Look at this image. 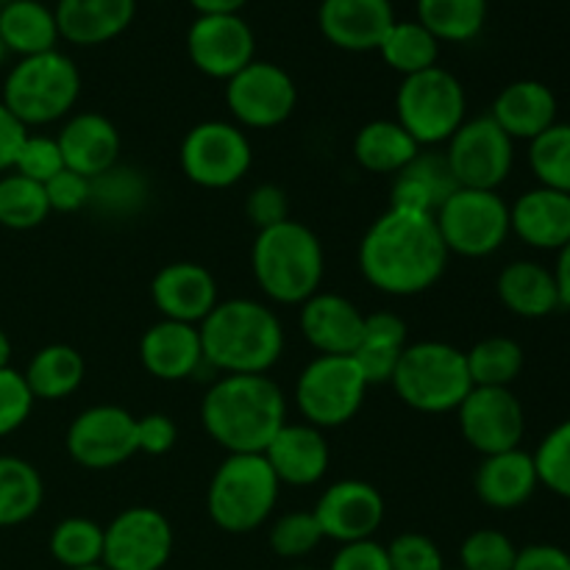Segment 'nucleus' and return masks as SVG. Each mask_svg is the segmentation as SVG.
I'll return each mask as SVG.
<instances>
[{
	"label": "nucleus",
	"mask_w": 570,
	"mask_h": 570,
	"mask_svg": "<svg viewBox=\"0 0 570 570\" xmlns=\"http://www.w3.org/2000/svg\"><path fill=\"white\" fill-rule=\"evenodd\" d=\"M0 39L9 53H17L20 59L56 50L61 37L53 9L39 0H11L0 6Z\"/></svg>",
	"instance_id": "obj_32"
},
{
	"label": "nucleus",
	"mask_w": 570,
	"mask_h": 570,
	"mask_svg": "<svg viewBox=\"0 0 570 570\" xmlns=\"http://www.w3.org/2000/svg\"><path fill=\"white\" fill-rule=\"evenodd\" d=\"M198 332L204 362L223 376H265L284 354L282 321L254 298L220 301Z\"/></svg>",
	"instance_id": "obj_3"
},
{
	"label": "nucleus",
	"mask_w": 570,
	"mask_h": 570,
	"mask_svg": "<svg viewBox=\"0 0 570 570\" xmlns=\"http://www.w3.org/2000/svg\"><path fill=\"white\" fill-rule=\"evenodd\" d=\"M9 48H6V45H3V39H0V67H3L6 65V59H9Z\"/></svg>",
	"instance_id": "obj_58"
},
{
	"label": "nucleus",
	"mask_w": 570,
	"mask_h": 570,
	"mask_svg": "<svg viewBox=\"0 0 570 570\" xmlns=\"http://www.w3.org/2000/svg\"><path fill=\"white\" fill-rule=\"evenodd\" d=\"M460 189L454 173H451L445 154L423 150L393 176L390 189V209L410 212V215H438L440 206Z\"/></svg>",
	"instance_id": "obj_25"
},
{
	"label": "nucleus",
	"mask_w": 570,
	"mask_h": 570,
	"mask_svg": "<svg viewBox=\"0 0 570 570\" xmlns=\"http://www.w3.org/2000/svg\"><path fill=\"white\" fill-rule=\"evenodd\" d=\"M417 154L421 145L399 126V120H371L354 137L356 165L376 176H399Z\"/></svg>",
	"instance_id": "obj_33"
},
{
	"label": "nucleus",
	"mask_w": 570,
	"mask_h": 570,
	"mask_svg": "<svg viewBox=\"0 0 570 570\" xmlns=\"http://www.w3.org/2000/svg\"><path fill=\"white\" fill-rule=\"evenodd\" d=\"M76 570H109L104 566V562H100V566H89V568H76Z\"/></svg>",
	"instance_id": "obj_59"
},
{
	"label": "nucleus",
	"mask_w": 570,
	"mask_h": 570,
	"mask_svg": "<svg viewBox=\"0 0 570 570\" xmlns=\"http://www.w3.org/2000/svg\"><path fill=\"white\" fill-rule=\"evenodd\" d=\"M65 167L87 178H98L120 159V131L115 122L98 111H78L67 117L56 134Z\"/></svg>",
	"instance_id": "obj_23"
},
{
	"label": "nucleus",
	"mask_w": 570,
	"mask_h": 570,
	"mask_svg": "<svg viewBox=\"0 0 570 570\" xmlns=\"http://www.w3.org/2000/svg\"><path fill=\"white\" fill-rule=\"evenodd\" d=\"M449 254L465 259H484L495 254L510 228V206L495 189H465L460 187L434 215Z\"/></svg>",
	"instance_id": "obj_10"
},
{
	"label": "nucleus",
	"mask_w": 570,
	"mask_h": 570,
	"mask_svg": "<svg viewBox=\"0 0 570 570\" xmlns=\"http://www.w3.org/2000/svg\"><path fill=\"white\" fill-rule=\"evenodd\" d=\"M456 417L465 443L482 456L521 449L527 434V415L510 387H473Z\"/></svg>",
	"instance_id": "obj_16"
},
{
	"label": "nucleus",
	"mask_w": 570,
	"mask_h": 570,
	"mask_svg": "<svg viewBox=\"0 0 570 570\" xmlns=\"http://www.w3.org/2000/svg\"><path fill=\"white\" fill-rule=\"evenodd\" d=\"M395 120L421 148L449 142L468 120V95L445 67L406 76L395 92Z\"/></svg>",
	"instance_id": "obj_8"
},
{
	"label": "nucleus",
	"mask_w": 570,
	"mask_h": 570,
	"mask_svg": "<svg viewBox=\"0 0 570 570\" xmlns=\"http://www.w3.org/2000/svg\"><path fill=\"white\" fill-rule=\"evenodd\" d=\"M557 267H554V278H557V289H560V304L570 309V243L566 248L557 250Z\"/></svg>",
	"instance_id": "obj_55"
},
{
	"label": "nucleus",
	"mask_w": 570,
	"mask_h": 570,
	"mask_svg": "<svg viewBox=\"0 0 570 570\" xmlns=\"http://www.w3.org/2000/svg\"><path fill=\"white\" fill-rule=\"evenodd\" d=\"M245 215H248L250 226L256 232L278 226V223L289 220V198L278 184H259L248 193L245 200Z\"/></svg>",
	"instance_id": "obj_49"
},
{
	"label": "nucleus",
	"mask_w": 570,
	"mask_h": 570,
	"mask_svg": "<svg viewBox=\"0 0 570 570\" xmlns=\"http://www.w3.org/2000/svg\"><path fill=\"white\" fill-rule=\"evenodd\" d=\"M262 456L273 468L278 484L287 488H312L326 476L332 462L326 434L309 423H284Z\"/></svg>",
	"instance_id": "obj_22"
},
{
	"label": "nucleus",
	"mask_w": 570,
	"mask_h": 570,
	"mask_svg": "<svg viewBox=\"0 0 570 570\" xmlns=\"http://www.w3.org/2000/svg\"><path fill=\"white\" fill-rule=\"evenodd\" d=\"M518 546L499 529H476L460 546L462 570H512Z\"/></svg>",
	"instance_id": "obj_44"
},
{
	"label": "nucleus",
	"mask_w": 570,
	"mask_h": 570,
	"mask_svg": "<svg viewBox=\"0 0 570 570\" xmlns=\"http://www.w3.org/2000/svg\"><path fill=\"white\" fill-rule=\"evenodd\" d=\"M61 170H65V159H61V148L59 142H56V137L28 131L11 173H20V176L31 178V181L45 187V184L53 176H59Z\"/></svg>",
	"instance_id": "obj_46"
},
{
	"label": "nucleus",
	"mask_w": 570,
	"mask_h": 570,
	"mask_svg": "<svg viewBox=\"0 0 570 570\" xmlns=\"http://www.w3.org/2000/svg\"><path fill=\"white\" fill-rule=\"evenodd\" d=\"M315 512H287L271 529V549L282 560H301L323 543Z\"/></svg>",
	"instance_id": "obj_45"
},
{
	"label": "nucleus",
	"mask_w": 570,
	"mask_h": 570,
	"mask_svg": "<svg viewBox=\"0 0 570 570\" xmlns=\"http://www.w3.org/2000/svg\"><path fill=\"white\" fill-rule=\"evenodd\" d=\"M6 3H11V0H0V6H6Z\"/></svg>",
	"instance_id": "obj_61"
},
{
	"label": "nucleus",
	"mask_w": 570,
	"mask_h": 570,
	"mask_svg": "<svg viewBox=\"0 0 570 570\" xmlns=\"http://www.w3.org/2000/svg\"><path fill=\"white\" fill-rule=\"evenodd\" d=\"M89 181H92L89 209H95L98 215L115 217V220L139 215L150 200V181L137 167L115 165L100 173L98 178H89Z\"/></svg>",
	"instance_id": "obj_36"
},
{
	"label": "nucleus",
	"mask_w": 570,
	"mask_h": 570,
	"mask_svg": "<svg viewBox=\"0 0 570 570\" xmlns=\"http://www.w3.org/2000/svg\"><path fill=\"white\" fill-rule=\"evenodd\" d=\"M33 401H61L78 393L87 379V362L72 345L53 343L39 348L22 371Z\"/></svg>",
	"instance_id": "obj_34"
},
{
	"label": "nucleus",
	"mask_w": 570,
	"mask_h": 570,
	"mask_svg": "<svg viewBox=\"0 0 570 570\" xmlns=\"http://www.w3.org/2000/svg\"><path fill=\"white\" fill-rule=\"evenodd\" d=\"M445 159L456 184L465 189H495L510 178L515 165V139L501 131L493 117H473L449 139Z\"/></svg>",
	"instance_id": "obj_13"
},
{
	"label": "nucleus",
	"mask_w": 570,
	"mask_h": 570,
	"mask_svg": "<svg viewBox=\"0 0 570 570\" xmlns=\"http://www.w3.org/2000/svg\"><path fill=\"white\" fill-rule=\"evenodd\" d=\"M473 387H510L523 371V348L512 337H484L465 351Z\"/></svg>",
	"instance_id": "obj_39"
},
{
	"label": "nucleus",
	"mask_w": 570,
	"mask_h": 570,
	"mask_svg": "<svg viewBox=\"0 0 570 570\" xmlns=\"http://www.w3.org/2000/svg\"><path fill=\"white\" fill-rule=\"evenodd\" d=\"M178 440V426L170 415L150 412V415L137 417V454L161 456L173 451Z\"/></svg>",
	"instance_id": "obj_51"
},
{
	"label": "nucleus",
	"mask_w": 570,
	"mask_h": 570,
	"mask_svg": "<svg viewBox=\"0 0 570 570\" xmlns=\"http://www.w3.org/2000/svg\"><path fill=\"white\" fill-rule=\"evenodd\" d=\"M139 362L159 382H184L204 365L198 326L178 321L154 323L139 340Z\"/></svg>",
	"instance_id": "obj_24"
},
{
	"label": "nucleus",
	"mask_w": 570,
	"mask_h": 570,
	"mask_svg": "<svg viewBox=\"0 0 570 570\" xmlns=\"http://www.w3.org/2000/svg\"><path fill=\"white\" fill-rule=\"evenodd\" d=\"M376 50L384 65L404 78L438 67L440 59V42L417 20H395Z\"/></svg>",
	"instance_id": "obj_38"
},
{
	"label": "nucleus",
	"mask_w": 570,
	"mask_h": 570,
	"mask_svg": "<svg viewBox=\"0 0 570 570\" xmlns=\"http://www.w3.org/2000/svg\"><path fill=\"white\" fill-rule=\"evenodd\" d=\"M417 22L443 42H471L484 31L488 0H417Z\"/></svg>",
	"instance_id": "obj_37"
},
{
	"label": "nucleus",
	"mask_w": 570,
	"mask_h": 570,
	"mask_svg": "<svg viewBox=\"0 0 570 570\" xmlns=\"http://www.w3.org/2000/svg\"><path fill=\"white\" fill-rule=\"evenodd\" d=\"M301 334L321 356H354L365 334V315L340 293H315L301 304Z\"/></svg>",
	"instance_id": "obj_21"
},
{
	"label": "nucleus",
	"mask_w": 570,
	"mask_h": 570,
	"mask_svg": "<svg viewBox=\"0 0 570 570\" xmlns=\"http://www.w3.org/2000/svg\"><path fill=\"white\" fill-rule=\"evenodd\" d=\"M173 527L154 507H128L104 529V566L109 570H161L173 557Z\"/></svg>",
	"instance_id": "obj_14"
},
{
	"label": "nucleus",
	"mask_w": 570,
	"mask_h": 570,
	"mask_svg": "<svg viewBox=\"0 0 570 570\" xmlns=\"http://www.w3.org/2000/svg\"><path fill=\"white\" fill-rule=\"evenodd\" d=\"M490 117L499 122L501 131H507L510 139L532 142L534 137L549 131L557 122V95L543 81L521 78V81H512L501 89Z\"/></svg>",
	"instance_id": "obj_29"
},
{
	"label": "nucleus",
	"mask_w": 570,
	"mask_h": 570,
	"mask_svg": "<svg viewBox=\"0 0 570 570\" xmlns=\"http://www.w3.org/2000/svg\"><path fill=\"white\" fill-rule=\"evenodd\" d=\"M50 557L65 570L100 566L104 562V527L92 518H65L56 523L48 540Z\"/></svg>",
	"instance_id": "obj_40"
},
{
	"label": "nucleus",
	"mask_w": 570,
	"mask_h": 570,
	"mask_svg": "<svg viewBox=\"0 0 570 570\" xmlns=\"http://www.w3.org/2000/svg\"><path fill=\"white\" fill-rule=\"evenodd\" d=\"M226 106L239 128L267 131L293 117L298 87L276 61L254 59L226 81Z\"/></svg>",
	"instance_id": "obj_12"
},
{
	"label": "nucleus",
	"mask_w": 570,
	"mask_h": 570,
	"mask_svg": "<svg viewBox=\"0 0 570 570\" xmlns=\"http://www.w3.org/2000/svg\"><path fill=\"white\" fill-rule=\"evenodd\" d=\"M248 0H189L198 14H239Z\"/></svg>",
	"instance_id": "obj_56"
},
{
	"label": "nucleus",
	"mask_w": 570,
	"mask_h": 570,
	"mask_svg": "<svg viewBox=\"0 0 570 570\" xmlns=\"http://www.w3.org/2000/svg\"><path fill=\"white\" fill-rule=\"evenodd\" d=\"M499 301L518 317H549L560 309V289H557L554 271L543 267L540 262L518 259L499 273L495 282Z\"/></svg>",
	"instance_id": "obj_30"
},
{
	"label": "nucleus",
	"mask_w": 570,
	"mask_h": 570,
	"mask_svg": "<svg viewBox=\"0 0 570 570\" xmlns=\"http://www.w3.org/2000/svg\"><path fill=\"white\" fill-rule=\"evenodd\" d=\"M371 384L362 376L354 356H321L317 354L295 382V406L304 423L321 429H340L356 417L365 404Z\"/></svg>",
	"instance_id": "obj_9"
},
{
	"label": "nucleus",
	"mask_w": 570,
	"mask_h": 570,
	"mask_svg": "<svg viewBox=\"0 0 570 570\" xmlns=\"http://www.w3.org/2000/svg\"><path fill=\"white\" fill-rule=\"evenodd\" d=\"M390 384L410 410L423 415L456 412L473 390L465 351L440 340L406 345Z\"/></svg>",
	"instance_id": "obj_5"
},
{
	"label": "nucleus",
	"mask_w": 570,
	"mask_h": 570,
	"mask_svg": "<svg viewBox=\"0 0 570 570\" xmlns=\"http://www.w3.org/2000/svg\"><path fill=\"white\" fill-rule=\"evenodd\" d=\"M250 271L273 304L301 306L323 287V273H326L323 243L309 226L289 217L278 226L256 232Z\"/></svg>",
	"instance_id": "obj_4"
},
{
	"label": "nucleus",
	"mask_w": 570,
	"mask_h": 570,
	"mask_svg": "<svg viewBox=\"0 0 570 570\" xmlns=\"http://www.w3.org/2000/svg\"><path fill=\"white\" fill-rule=\"evenodd\" d=\"M53 14L65 42L95 48L128 31L137 14V0H59Z\"/></svg>",
	"instance_id": "obj_27"
},
{
	"label": "nucleus",
	"mask_w": 570,
	"mask_h": 570,
	"mask_svg": "<svg viewBox=\"0 0 570 570\" xmlns=\"http://www.w3.org/2000/svg\"><path fill=\"white\" fill-rule=\"evenodd\" d=\"M287 570H315V568H287Z\"/></svg>",
	"instance_id": "obj_60"
},
{
	"label": "nucleus",
	"mask_w": 570,
	"mask_h": 570,
	"mask_svg": "<svg viewBox=\"0 0 570 570\" xmlns=\"http://www.w3.org/2000/svg\"><path fill=\"white\" fill-rule=\"evenodd\" d=\"M532 456L540 488L570 501V417L546 434Z\"/></svg>",
	"instance_id": "obj_43"
},
{
	"label": "nucleus",
	"mask_w": 570,
	"mask_h": 570,
	"mask_svg": "<svg viewBox=\"0 0 570 570\" xmlns=\"http://www.w3.org/2000/svg\"><path fill=\"white\" fill-rule=\"evenodd\" d=\"M33 395L28 390L26 376L14 367H0V438H9L17 429L26 426L33 410Z\"/></svg>",
	"instance_id": "obj_47"
},
{
	"label": "nucleus",
	"mask_w": 570,
	"mask_h": 570,
	"mask_svg": "<svg viewBox=\"0 0 570 570\" xmlns=\"http://www.w3.org/2000/svg\"><path fill=\"white\" fill-rule=\"evenodd\" d=\"M50 215L48 195L42 184L20 176V173H3L0 176V226L11 232H31L42 226Z\"/></svg>",
	"instance_id": "obj_41"
},
{
	"label": "nucleus",
	"mask_w": 570,
	"mask_h": 570,
	"mask_svg": "<svg viewBox=\"0 0 570 570\" xmlns=\"http://www.w3.org/2000/svg\"><path fill=\"white\" fill-rule=\"evenodd\" d=\"M150 301L165 321L200 326L220 304L217 278L198 262H170L150 282Z\"/></svg>",
	"instance_id": "obj_19"
},
{
	"label": "nucleus",
	"mask_w": 570,
	"mask_h": 570,
	"mask_svg": "<svg viewBox=\"0 0 570 570\" xmlns=\"http://www.w3.org/2000/svg\"><path fill=\"white\" fill-rule=\"evenodd\" d=\"M81 95V72L61 50L26 56L9 70L3 104L26 128L50 126L76 109Z\"/></svg>",
	"instance_id": "obj_7"
},
{
	"label": "nucleus",
	"mask_w": 570,
	"mask_h": 570,
	"mask_svg": "<svg viewBox=\"0 0 570 570\" xmlns=\"http://www.w3.org/2000/svg\"><path fill=\"white\" fill-rule=\"evenodd\" d=\"M434 217L387 209L360 243V271L373 289L393 298H410L432 289L449 267Z\"/></svg>",
	"instance_id": "obj_1"
},
{
	"label": "nucleus",
	"mask_w": 570,
	"mask_h": 570,
	"mask_svg": "<svg viewBox=\"0 0 570 570\" xmlns=\"http://www.w3.org/2000/svg\"><path fill=\"white\" fill-rule=\"evenodd\" d=\"M276 473L262 454H228L206 490L212 523L228 534H250L273 515L278 501Z\"/></svg>",
	"instance_id": "obj_6"
},
{
	"label": "nucleus",
	"mask_w": 570,
	"mask_h": 570,
	"mask_svg": "<svg viewBox=\"0 0 570 570\" xmlns=\"http://www.w3.org/2000/svg\"><path fill=\"white\" fill-rule=\"evenodd\" d=\"M45 501V484L37 468L20 456L0 454V529L31 521Z\"/></svg>",
	"instance_id": "obj_35"
},
{
	"label": "nucleus",
	"mask_w": 570,
	"mask_h": 570,
	"mask_svg": "<svg viewBox=\"0 0 570 570\" xmlns=\"http://www.w3.org/2000/svg\"><path fill=\"white\" fill-rule=\"evenodd\" d=\"M89 193H92V181L81 173L61 170L59 176L50 178L45 184V195H48L50 212H61V215H72L89 206Z\"/></svg>",
	"instance_id": "obj_50"
},
{
	"label": "nucleus",
	"mask_w": 570,
	"mask_h": 570,
	"mask_svg": "<svg viewBox=\"0 0 570 570\" xmlns=\"http://www.w3.org/2000/svg\"><path fill=\"white\" fill-rule=\"evenodd\" d=\"M540 488L534 456L523 449L504 451V454L484 456L473 476V490L479 501L490 510L510 512L527 504Z\"/></svg>",
	"instance_id": "obj_28"
},
{
	"label": "nucleus",
	"mask_w": 570,
	"mask_h": 570,
	"mask_svg": "<svg viewBox=\"0 0 570 570\" xmlns=\"http://www.w3.org/2000/svg\"><path fill=\"white\" fill-rule=\"evenodd\" d=\"M26 137L28 128L22 126V122L6 109L3 100H0V176H3V173H11Z\"/></svg>",
	"instance_id": "obj_54"
},
{
	"label": "nucleus",
	"mask_w": 570,
	"mask_h": 570,
	"mask_svg": "<svg viewBox=\"0 0 570 570\" xmlns=\"http://www.w3.org/2000/svg\"><path fill=\"white\" fill-rule=\"evenodd\" d=\"M187 181L204 189H228L248 176L254 165L250 139L237 122L204 120L187 131L178 150Z\"/></svg>",
	"instance_id": "obj_11"
},
{
	"label": "nucleus",
	"mask_w": 570,
	"mask_h": 570,
	"mask_svg": "<svg viewBox=\"0 0 570 570\" xmlns=\"http://www.w3.org/2000/svg\"><path fill=\"white\" fill-rule=\"evenodd\" d=\"M387 560L393 570H445L438 543L421 532H404L390 540Z\"/></svg>",
	"instance_id": "obj_48"
},
{
	"label": "nucleus",
	"mask_w": 570,
	"mask_h": 570,
	"mask_svg": "<svg viewBox=\"0 0 570 570\" xmlns=\"http://www.w3.org/2000/svg\"><path fill=\"white\" fill-rule=\"evenodd\" d=\"M206 434L228 454H262L287 423V399L271 376H220L200 401Z\"/></svg>",
	"instance_id": "obj_2"
},
{
	"label": "nucleus",
	"mask_w": 570,
	"mask_h": 570,
	"mask_svg": "<svg viewBox=\"0 0 570 570\" xmlns=\"http://www.w3.org/2000/svg\"><path fill=\"white\" fill-rule=\"evenodd\" d=\"M445 570H462V568H445Z\"/></svg>",
	"instance_id": "obj_62"
},
{
	"label": "nucleus",
	"mask_w": 570,
	"mask_h": 570,
	"mask_svg": "<svg viewBox=\"0 0 570 570\" xmlns=\"http://www.w3.org/2000/svg\"><path fill=\"white\" fill-rule=\"evenodd\" d=\"M406 345L410 343H406L404 317L395 312L365 315V334H362L360 348L354 351V362L371 387L393 382V373Z\"/></svg>",
	"instance_id": "obj_31"
},
{
	"label": "nucleus",
	"mask_w": 570,
	"mask_h": 570,
	"mask_svg": "<svg viewBox=\"0 0 570 570\" xmlns=\"http://www.w3.org/2000/svg\"><path fill=\"white\" fill-rule=\"evenodd\" d=\"M328 570H393L387 560V546L376 540H356V543L340 546Z\"/></svg>",
	"instance_id": "obj_52"
},
{
	"label": "nucleus",
	"mask_w": 570,
	"mask_h": 570,
	"mask_svg": "<svg viewBox=\"0 0 570 570\" xmlns=\"http://www.w3.org/2000/svg\"><path fill=\"white\" fill-rule=\"evenodd\" d=\"M9 362H11V340L9 334L0 328V367H9Z\"/></svg>",
	"instance_id": "obj_57"
},
{
	"label": "nucleus",
	"mask_w": 570,
	"mask_h": 570,
	"mask_svg": "<svg viewBox=\"0 0 570 570\" xmlns=\"http://www.w3.org/2000/svg\"><path fill=\"white\" fill-rule=\"evenodd\" d=\"M315 518L323 538L334 543H356L371 540L384 521V499L371 482L343 479L328 484L315 504Z\"/></svg>",
	"instance_id": "obj_18"
},
{
	"label": "nucleus",
	"mask_w": 570,
	"mask_h": 570,
	"mask_svg": "<svg viewBox=\"0 0 570 570\" xmlns=\"http://www.w3.org/2000/svg\"><path fill=\"white\" fill-rule=\"evenodd\" d=\"M187 56L198 72L228 81L256 59L254 28L239 14H198L187 31Z\"/></svg>",
	"instance_id": "obj_17"
},
{
	"label": "nucleus",
	"mask_w": 570,
	"mask_h": 570,
	"mask_svg": "<svg viewBox=\"0 0 570 570\" xmlns=\"http://www.w3.org/2000/svg\"><path fill=\"white\" fill-rule=\"evenodd\" d=\"M512 570H570V554L560 546L532 543L527 549H518Z\"/></svg>",
	"instance_id": "obj_53"
},
{
	"label": "nucleus",
	"mask_w": 570,
	"mask_h": 570,
	"mask_svg": "<svg viewBox=\"0 0 570 570\" xmlns=\"http://www.w3.org/2000/svg\"><path fill=\"white\" fill-rule=\"evenodd\" d=\"M510 228L529 248L560 250L570 243V195L534 187L510 206Z\"/></svg>",
	"instance_id": "obj_26"
},
{
	"label": "nucleus",
	"mask_w": 570,
	"mask_h": 570,
	"mask_svg": "<svg viewBox=\"0 0 570 570\" xmlns=\"http://www.w3.org/2000/svg\"><path fill=\"white\" fill-rule=\"evenodd\" d=\"M67 454L87 471H111L137 454V417L115 404L78 412L67 429Z\"/></svg>",
	"instance_id": "obj_15"
},
{
	"label": "nucleus",
	"mask_w": 570,
	"mask_h": 570,
	"mask_svg": "<svg viewBox=\"0 0 570 570\" xmlns=\"http://www.w3.org/2000/svg\"><path fill=\"white\" fill-rule=\"evenodd\" d=\"M529 165L540 187L570 195V122H554L529 142Z\"/></svg>",
	"instance_id": "obj_42"
},
{
	"label": "nucleus",
	"mask_w": 570,
	"mask_h": 570,
	"mask_svg": "<svg viewBox=\"0 0 570 570\" xmlns=\"http://www.w3.org/2000/svg\"><path fill=\"white\" fill-rule=\"evenodd\" d=\"M393 22V0H321L317 6L323 39L348 53L376 50Z\"/></svg>",
	"instance_id": "obj_20"
}]
</instances>
